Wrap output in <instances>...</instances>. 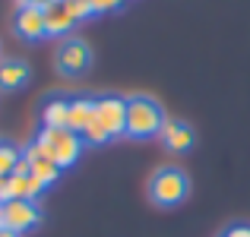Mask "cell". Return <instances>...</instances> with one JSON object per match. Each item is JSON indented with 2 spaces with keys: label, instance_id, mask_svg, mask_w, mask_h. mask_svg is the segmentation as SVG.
<instances>
[{
  "label": "cell",
  "instance_id": "cell-1",
  "mask_svg": "<svg viewBox=\"0 0 250 237\" xmlns=\"http://www.w3.org/2000/svg\"><path fill=\"white\" fill-rule=\"evenodd\" d=\"M162 123H165V111L155 98L149 95H133L127 98V130L124 136H133V139H152L162 133Z\"/></svg>",
  "mask_w": 250,
  "mask_h": 237
},
{
  "label": "cell",
  "instance_id": "cell-2",
  "mask_svg": "<svg viewBox=\"0 0 250 237\" xmlns=\"http://www.w3.org/2000/svg\"><path fill=\"white\" fill-rule=\"evenodd\" d=\"M35 142L44 149V155L57 164V168H73L83 155V136L73 133V130L61 127V130H51V127H42V133L35 136Z\"/></svg>",
  "mask_w": 250,
  "mask_h": 237
},
{
  "label": "cell",
  "instance_id": "cell-3",
  "mask_svg": "<svg viewBox=\"0 0 250 237\" xmlns=\"http://www.w3.org/2000/svg\"><path fill=\"white\" fill-rule=\"evenodd\" d=\"M187 193H190L187 174H184L181 168H171V164L159 168L152 174V180H149V199H152L155 206H162V209L181 206V202L187 199Z\"/></svg>",
  "mask_w": 250,
  "mask_h": 237
},
{
  "label": "cell",
  "instance_id": "cell-4",
  "mask_svg": "<svg viewBox=\"0 0 250 237\" xmlns=\"http://www.w3.org/2000/svg\"><path fill=\"white\" fill-rule=\"evenodd\" d=\"M38 225H42V209H38V202H32V199H6V202H0V228L25 234V231H32V228H38Z\"/></svg>",
  "mask_w": 250,
  "mask_h": 237
},
{
  "label": "cell",
  "instance_id": "cell-5",
  "mask_svg": "<svg viewBox=\"0 0 250 237\" xmlns=\"http://www.w3.org/2000/svg\"><path fill=\"white\" fill-rule=\"evenodd\" d=\"M54 67L61 76H83L85 70L92 67V48L83 41V38H63L61 48L54 54Z\"/></svg>",
  "mask_w": 250,
  "mask_h": 237
},
{
  "label": "cell",
  "instance_id": "cell-6",
  "mask_svg": "<svg viewBox=\"0 0 250 237\" xmlns=\"http://www.w3.org/2000/svg\"><path fill=\"white\" fill-rule=\"evenodd\" d=\"M95 120L108 130V136H124L127 130V98L121 95H102L95 98Z\"/></svg>",
  "mask_w": 250,
  "mask_h": 237
},
{
  "label": "cell",
  "instance_id": "cell-7",
  "mask_svg": "<svg viewBox=\"0 0 250 237\" xmlns=\"http://www.w3.org/2000/svg\"><path fill=\"white\" fill-rule=\"evenodd\" d=\"M13 32H16L22 41H42L48 32H44V10L35 6H16L13 13Z\"/></svg>",
  "mask_w": 250,
  "mask_h": 237
},
{
  "label": "cell",
  "instance_id": "cell-8",
  "mask_svg": "<svg viewBox=\"0 0 250 237\" xmlns=\"http://www.w3.org/2000/svg\"><path fill=\"white\" fill-rule=\"evenodd\" d=\"M22 158L29 161V174H32V177H38V180H42L44 187H51V183H54L57 177H61V168H57V164L51 161L48 155H44V149L38 146L35 139H32L29 146L22 149Z\"/></svg>",
  "mask_w": 250,
  "mask_h": 237
},
{
  "label": "cell",
  "instance_id": "cell-9",
  "mask_svg": "<svg viewBox=\"0 0 250 237\" xmlns=\"http://www.w3.org/2000/svg\"><path fill=\"white\" fill-rule=\"evenodd\" d=\"M44 190L48 187L32 174H16V171H13V174L6 177V199H32V202H38V196H42Z\"/></svg>",
  "mask_w": 250,
  "mask_h": 237
},
{
  "label": "cell",
  "instance_id": "cell-10",
  "mask_svg": "<svg viewBox=\"0 0 250 237\" xmlns=\"http://www.w3.org/2000/svg\"><path fill=\"white\" fill-rule=\"evenodd\" d=\"M73 25H76V19L70 16V10H67V3H63V0H54L51 6H44V32H48L51 38L70 35V32H73Z\"/></svg>",
  "mask_w": 250,
  "mask_h": 237
},
{
  "label": "cell",
  "instance_id": "cell-11",
  "mask_svg": "<svg viewBox=\"0 0 250 237\" xmlns=\"http://www.w3.org/2000/svg\"><path fill=\"white\" fill-rule=\"evenodd\" d=\"M162 142L171 149V152H187L190 146H193V130L187 127L184 120H171V117H165V123H162Z\"/></svg>",
  "mask_w": 250,
  "mask_h": 237
},
{
  "label": "cell",
  "instance_id": "cell-12",
  "mask_svg": "<svg viewBox=\"0 0 250 237\" xmlns=\"http://www.w3.org/2000/svg\"><path fill=\"white\" fill-rule=\"evenodd\" d=\"M32 70L25 60H0V92H16L29 82Z\"/></svg>",
  "mask_w": 250,
  "mask_h": 237
},
{
  "label": "cell",
  "instance_id": "cell-13",
  "mask_svg": "<svg viewBox=\"0 0 250 237\" xmlns=\"http://www.w3.org/2000/svg\"><path fill=\"white\" fill-rule=\"evenodd\" d=\"M67 120H70V98L51 95L48 101L42 104V127L61 130V127H67Z\"/></svg>",
  "mask_w": 250,
  "mask_h": 237
},
{
  "label": "cell",
  "instance_id": "cell-14",
  "mask_svg": "<svg viewBox=\"0 0 250 237\" xmlns=\"http://www.w3.org/2000/svg\"><path fill=\"white\" fill-rule=\"evenodd\" d=\"M95 120V98H70V120H67V130L73 133H85V127Z\"/></svg>",
  "mask_w": 250,
  "mask_h": 237
},
{
  "label": "cell",
  "instance_id": "cell-15",
  "mask_svg": "<svg viewBox=\"0 0 250 237\" xmlns=\"http://www.w3.org/2000/svg\"><path fill=\"white\" fill-rule=\"evenodd\" d=\"M19 158H22V152H19L16 146H10V142H0V177H10L13 171H16Z\"/></svg>",
  "mask_w": 250,
  "mask_h": 237
},
{
  "label": "cell",
  "instance_id": "cell-16",
  "mask_svg": "<svg viewBox=\"0 0 250 237\" xmlns=\"http://www.w3.org/2000/svg\"><path fill=\"white\" fill-rule=\"evenodd\" d=\"M111 136H108V130L102 127L98 120H92L89 127H85V133H83V142H89V146H104Z\"/></svg>",
  "mask_w": 250,
  "mask_h": 237
},
{
  "label": "cell",
  "instance_id": "cell-17",
  "mask_svg": "<svg viewBox=\"0 0 250 237\" xmlns=\"http://www.w3.org/2000/svg\"><path fill=\"white\" fill-rule=\"evenodd\" d=\"M63 3H67L70 16H73L76 22H83V19L95 16V10H92V0H63Z\"/></svg>",
  "mask_w": 250,
  "mask_h": 237
},
{
  "label": "cell",
  "instance_id": "cell-18",
  "mask_svg": "<svg viewBox=\"0 0 250 237\" xmlns=\"http://www.w3.org/2000/svg\"><path fill=\"white\" fill-rule=\"evenodd\" d=\"M117 0H92V10H95V16L98 13H111V10H117Z\"/></svg>",
  "mask_w": 250,
  "mask_h": 237
},
{
  "label": "cell",
  "instance_id": "cell-19",
  "mask_svg": "<svg viewBox=\"0 0 250 237\" xmlns=\"http://www.w3.org/2000/svg\"><path fill=\"white\" fill-rule=\"evenodd\" d=\"M222 237H250V225H231Z\"/></svg>",
  "mask_w": 250,
  "mask_h": 237
},
{
  "label": "cell",
  "instance_id": "cell-20",
  "mask_svg": "<svg viewBox=\"0 0 250 237\" xmlns=\"http://www.w3.org/2000/svg\"><path fill=\"white\" fill-rule=\"evenodd\" d=\"M54 0H16V6H35V10H44V6H51Z\"/></svg>",
  "mask_w": 250,
  "mask_h": 237
},
{
  "label": "cell",
  "instance_id": "cell-21",
  "mask_svg": "<svg viewBox=\"0 0 250 237\" xmlns=\"http://www.w3.org/2000/svg\"><path fill=\"white\" fill-rule=\"evenodd\" d=\"M0 237H22V234H16V231H6V228H0Z\"/></svg>",
  "mask_w": 250,
  "mask_h": 237
},
{
  "label": "cell",
  "instance_id": "cell-22",
  "mask_svg": "<svg viewBox=\"0 0 250 237\" xmlns=\"http://www.w3.org/2000/svg\"><path fill=\"white\" fill-rule=\"evenodd\" d=\"M117 3H127V0H117Z\"/></svg>",
  "mask_w": 250,
  "mask_h": 237
}]
</instances>
